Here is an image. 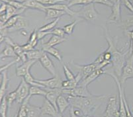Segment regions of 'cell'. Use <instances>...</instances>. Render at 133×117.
<instances>
[{
  "label": "cell",
  "instance_id": "obj_1",
  "mask_svg": "<svg viewBox=\"0 0 133 117\" xmlns=\"http://www.w3.org/2000/svg\"><path fill=\"white\" fill-rule=\"evenodd\" d=\"M108 96L107 95H92L89 97H72L66 95L71 106L80 110L86 116H91L99 108L104 101L108 99Z\"/></svg>",
  "mask_w": 133,
  "mask_h": 117
},
{
  "label": "cell",
  "instance_id": "obj_2",
  "mask_svg": "<svg viewBox=\"0 0 133 117\" xmlns=\"http://www.w3.org/2000/svg\"><path fill=\"white\" fill-rule=\"evenodd\" d=\"M105 37L108 44L107 50L111 54V64L113 66L114 73L120 79L123 72V69L127 61L126 56L128 51L123 52L117 47V40L109 35L107 28H105Z\"/></svg>",
  "mask_w": 133,
  "mask_h": 117
},
{
  "label": "cell",
  "instance_id": "obj_3",
  "mask_svg": "<svg viewBox=\"0 0 133 117\" xmlns=\"http://www.w3.org/2000/svg\"><path fill=\"white\" fill-rule=\"evenodd\" d=\"M99 13L95 9L94 3L84 5L82 9L76 12V16H78L88 21H92L97 18Z\"/></svg>",
  "mask_w": 133,
  "mask_h": 117
},
{
  "label": "cell",
  "instance_id": "obj_4",
  "mask_svg": "<svg viewBox=\"0 0 133 117\" xmlns=\"http://www.w3.org/2000/svg\"><path fill=\"white\" fill-rule=\"evenodd\" d=\"M118 105L117 97L115 95L109 97L103 117H120Z\"/></svg>",
  "mask_w": 133,
  "mask_h": 117
},
{
  "label": "cell",
  "instance_id": "obj_5",
  "mask_svg": "<svg viewBox=\"0 0 133 117\" xmlns=\"http://www.w3.org/2000/svg\"><path fill=\"white\" fill-rule=\"evenodd\" d=\"M30 87H31V85L26 83L24 78L21 81L19 86L15 89L17 93L16 102L17 103L21 104L27 98L29 95Z\"/></svg>",
  "mask_w": 133,
  "mask_h": 117
},
{
  "label": "cell",
  "instance_id": "obj_6",
  "mask_svg": "<svg viewBox=\"0 0 133 117\" xmlns=\"http://www.w3.org/2000/svg\"><path fill=\"white\" fill-rule=\"evenodd\" d=\"M130 78H133V54H130L129 58L127 59V61L123 69V72L121 76L120 80L121 84H124L126 81Z\"/></svg>",
  "mask_w": 133,
  "mask_h": 117
},
{
  "label": "cell",
  "instance_id": "obj_7",
  "mask_svg": "<svg viewBox=\"0 0 133 117\" xmlns=\"http://www.w3.org/2000/svg\"><path fill=\"white\" fill-rule=\"evenodd\" d=\"M121 0H118L113 7L111 8V14L107 19V23L118 24L121 23Z\"/></svg>",
  "mask_w": 133,
  "mask_h": 117
},
{
  "label": "cell",
  "instance_id": "obj_8",
  "mask_svg": "<svg viewBox=\"0 0 133 117\" xmlns=\"http://www.w3.org/2000/svg\"><path fill=\"white\" fill-rule=\"evenodd\" d=\"M62 91L64 95H70L72 97H89L92 95V94L88 91V87L80 85L72 89H62Z\"/></svg>",
  "mask_w": 133,
  "mask_h": 117
},
{
  "label": "cell",
  "instance_id": "obj_9",
  "mask_svg": "<svg viewBox=\"0 0 133 117\" xmlns=\"http://www.w3.org/2000/svg\"><path fill=\"white\" fill-rule=\"evenodd\" d=\"M37 82L43 85L44 87L48 89H58L62 88V81L61 78L56 75V76H53L52 78L44 80H38L37 79Z\"/></svg>",
  "mask_w": 133,
  "mask_h": 117
},
{
  "label": "cell",
  "instance_id": "obj_10",
  "mask_svg": "<svg viewBox=\"0 0 133 117\" xmlns=\"http://www.w3.org/2000/svg\"><path fill=\"white\" fill-rule=\"evenodd\" d=\"M46 95H45L44 98L48 100L51 104H52L58 111L56 101H57L59 96L63 94L62 88H58V89H48V88H46Z\"/></svg>",
  "mask_w": 133,
  "mask_h": 117
},
{
  "label": "cell",
  "instance_id": "obj_11",
  "mask_svg": "<svg viewBox=\"0 0 133 117\" xmlns=\"http://www.w3.org/2000/svg\"><path fill=\"white\" fill-rule=\"evenodd\" d=\"M39 61L41 65H42V66L45 70H46L52 75L56 76V75H58L57 73H56V67L54 66V64H53L52 61L50 58L48 57L46 53H44L43 56L39 60Z\"/></svg>",
  "mask_w": 133,
  "mask_h": 117
},
{
  "label": "cell",
  "instance_id": "obj_12",
  "mask_svg": "<svg viewBox=\"0 0 133 117\" xmlns=\"http://www.w3.org/2000/svg\"><path fill=\"white\" fill-rule=\"evenodd\" d=\"M41 108V114L42 115H48L51 117H57L59 113L56 108L54 107L47 99H44Z\"/></svg>",
  "mask_w": 133,
  "mask_h": 117
},
{
  "label": "cell",
  "instance_id": "obj_13",
  "mask_svg": "<svg viewBox=\"0 0 133 117\" xmlns=\"http://www.w3.org/2000/svg\"><path fill=\"white\" fill-rule=\"evenodd\" d=\"M5 41L7 44H9V45H11L13 47L14 50H15V53H16V54L17 55L18 57L20 58L21 61H23V63L27 61L28 59L26 56V52H25L23 50V49L22 46L19 45V44H17V43L13 42L12 40L10 39V38L8 37H6L5 38Z\"/></svg>",
  "mask_w": 133,
  "mask_h": 117
},
{
  "label": "cell",
  "instance_id": "obj_14",
  "mask_svg": "<svg viewBox=\"0 0 133 117\" xmlns=\"http://www.w3.org/2000/svg\"><path fill=\"white\" fill-rule=\"evenodd\" d=\"M74 66L79 70V73L82 75V80L87 78L91 73H93L97 69V65L94 62L86 65H78L74 64Z\"/></svg>",
  "mask_w": 133,
  "mask_h": 117
},
{
  "label": "cell",
  "instance_id": "obj_15",
  "mask_svg": "<svg viewBox=\"0 0 133 117\" xmlns=\"http://www.w3.org/2000/svg\"><path fill=\"white\" fill-rule=\"evenodd\" d=\"M38 60H28L23 62L22 65L16 67V75L17 77H24L28 72H30V69Z\"/></svg>",
  "mask_w": 133,
  "mask_h": 117
},
{
  "label": "cell",
  "instance_id": "obj_16",
  "mask_svg": "<svg viewBox=\"0 0 133 117\" xmlns=\"http://www.w3.org/2000/svg\"><path fill=\"white\" fill-rule=\"evenodd\" d=\"M104 73H105V70H104L103 69H96L93 73H91L90 75H88L87 78H85V79H83V80L79 83V84L78 85L88 87V85H89L91 83H92V82L94 81L95 79H97L100 75L104 74Z\"/></svg>",
  "mask_w": 133,
  "mask_h": 117
},
{
  "label": "cell",
  "instance_id": "obj_17",
  "mask_svg": "<svg viewBox=\"0 0 133 117\" xmlns=\"http://www.w3.org/2000/svg\"><path fill=\"white\" fill-rule=\"evenodd\" d=\"M2 74V81H1V87H0V101L5 96L6 91L8 89V85L10 79L8 78V70H5L1 72Z\"/></svg>",
  "mask_w": 133,
  "mask_h": 117
},
{
  "label": "cell",
  "instance_id": "obj_18",
  "mask_svg": "<svg viewBox=\"0 0 133 117\" xmlns=\"http://www.w3.org/2000/svg\"><path fill=\"white\" fill-rule=\"evenodd\" d=\"M65 41H66V38L64 37H61L56 35H52L50 37L49 40L47 41L46 43H44L42 44V50L44 51L46 49H48V48L54 47L56 45L62 44V43H63Z\"/></svg>",
  "mask_w": 133,
  "mask_h": 117
},
{
  "label": "cell",
  "instance_id": "obj_19",
  "mask_svg": "<svg viewBox=\"0 0 133 117\" xmlns=\"http://www.w3.org/2000/svg\"><path fill=\"white\" fill-rule=\"evenodd\" d=\"M82 80V78L79 72L77 73L76 78L73 80H64L62 82V88L64 89H72L78 87L81 81Z\"/></svg>",
  "mask_w": 133,
  "mask_h": 117
},
{
  "label": "cell",
  "instance_id": "obj_20",
  "mask_svg": "<svg viewBox=\"0 0 133 117\" xmlns=\"http://www.w3.org/2000/svg\"><path fill=\"white\" fill-rule=\"evenodd\" d=\"M56 104L58 113L60 114H62L68 107H70V106H71L70 102L68 99L67 97L64 96V94L59 96L56 101Z\"/></svg>",
  "mask_w": 133,
  "mask_h": 117
},
{
  "label": "cell",
  "instance_id": "obj_21",
  "mask_svg": "<svg viewBox=\"0 0 133 117\" xmlns=\"http://www.w3.org/2000/svg\"><path fill=\"white\" fill-rule=\"evenodd\" d=\"M29 26V21L25 18L21 16L16 23L13 25L12 27L8 29V32H13L17 31H21V30L25 29Z\"/></svg>",
  "mask_w": 133,
  "mask_h": 117
},
{
  "label": "cell",
  "instance_id": "obj_22",
  "mask_svg": "<svg viewBox=\"0 0 133 117\" xmlns=\"http://www.w3.org/2000/svg\"><path fill=\"white\" fill-rule=\"evenodd\" d=\"M23 4L26 8L37 9L43 12H46L47 9L45 5L38 2L37 0H26L24 2Z\"/></svg>",
  "mask_w": 133,
  "mask_h": 117
},
{
  "label": "cell",
  "instance_id": "obj_23",
  "mask_svg": "<svg viewBox=\"0 0 133 117\" xmlns=\"http://www.w3.org/2000/svg\"><path fill=\"white\" fill-rule=\"evenodd\" d=\"M46 8H50V9H54L59 11H64L67 15H69L70 16L72 17L76 15V12H74L72 10H71L68 7V5L66 4H62V3H56V4L52 5L47 6Z\"/></svg>",
  "mask_w": 133,
  "mask_h": 117
},
{
  "label": "cell",
  "instance_id": "obj_24",
  "mask_svg": "<svg viewBox=\"0 0 133 117\" xmlns=\"http://www.w3.org/2000/svg\"><path fill=\"white\" fill-rule=\"evenodd\" d=\"M8 57L14 58H19L16 54V53H15L13 47L11 45H9V44H7L5 46L4 49L3 50V51L1 52L0 58H1V60H3L5 58Z\"/></svg>",
  "mask_w": 133,
  "mask_h": 117
},
{
  "label": "cell",
  "instance_id": "obj_25",
  "mask_svg": "<svg viewBox=\"0 0 133 117\" xmlns=\"http://www.w3.org/2000/svg\"><path fill=\"white\" fill-rule=\"evenodd\" d=\"M45 13L46 20H48V19H58V18H60V17H62V15L66 14L64 11H59L57 10V9H50V8H47Z\"/></svg>",
  "mask_w": 133,
  "mask_h": 117
},
{
  "label": "cell",
  "instance_id": "obj_26",
  "mask_svg": "<svg viewBox=\"0 0 133 117\" xmlns=\"http://www.w3.org/2000/svg\"><path fill=\"white\" fill-rule=\"evenodd\" d=\"M41 115H42L41 107L32 105L30 103L28 104L26 117H40Z\"/></svg>",
  "mask_w": 133,
  "mask_h": 117
},
{
  "label": "cell",
  "instance_id": "obj_27",
  "mask_svg": "<svg viewBox=\"0 0 133 117\" xmlns=\"http://www.w3.org/2000/svg\"><path fill=\"white\" fill-rule=\"evenodd\" d=\"M46 95V88H42L40 87L37 86L30 87L29 97H32V96H36V95H40V96L45 97Z\"/></svg>",
  "mask_w": 133,
  "mask_h": 117
},
{
  "label": "cell",
  "instance_id": "obj_28",
  "mask_svg": "<svg viewBox=\"0 0 133 117\" xmlns=\"http://www.w3.org/2000/svg\"><path fill=\"white\" fill-rule=\"evenodd\" d=\"M44 52L43 50H32L26 52V56L28 60H39L43 56Z\"/></svg>",
  "mask_w": 133,
  "mask_h": 117
},
{
  "label": "cell",
  "instance_id": "obj_29",
  "mask_svg": "<svg viewBox=\"0 0 133 117\" xmlns=\"http://www.w3.org/2000/svg\"><path fill=\"white\" fill-rule=\"evenodd\" d=\"M25 9H17L16 8H13V6L8 4V8H7V10H6L5 14L7 15L8 19H9L12 17L15 16V15H20L21 13H23Z\"/></svg>",
  "mask_w": 133,
  "mask_h": 117
},
{
  "label": "cell",
  "instance_id": "obj_30",
  "mask_svg": "<svg viewBox=\"0 0 133 117\" xmlns=\"http://www.w3.org/2000/svg\"><path fill=\"white\" fill-rule=\"evenodd\" d=\"M30 99H31V97L28 96L27 98L21 103L19 111L17 113V117H26V116H27V106L28 104L29 103Z\"/></svg>",
  "mask_w": 133,
  "mask_h": 117
},
{
  "label": "cell",
  "instance_id": "obj_31",
  "mask_svg": "<svg viewBox=\"0 0 133 117\" xmlns=\"http://www.w3.org/2000/svg\"><path fill=\"white\" fill-rule=\"evenodd\" d=\"M1 101V104H0V116H1V117H8V109L9 105H8L5 96L2 99V101Z\"/></svg>",
  "mask_w": 133,
  "mask_h": 117
},
{
  "label": "cell",
  "instance_id": "obj_32",
  "mask_svg": "<svg viewBox=\"0 0 133 117\" xmlns=\"http://www.w3.org/2000/svg\"><path fill=\"white\" fill-rule=\"evenodd\" d=\"M44 52L50 54V55H52V56H54V57L56 58V59H57L60 62H62V56L61 55V53H60V52L58 50L55 49L54 47L48 48V49H46Z\"/></svg>",
  "mask_w": 133,
  "mask_h": 117
},
{
  "label": "cell",
  "instance_id": "obj_33",
  "mask_svg": "<svg viewBox=\"0 0 133 117\" xmlns=\"http://www.w3.org/2000/svg\"><path fill=\"white\" fill-rule=\"evenodd\" d=\"M59 19L60 18H58V19H55L54 20H52V22H50V23L46 24L44 26H41V28L38 29V31H41V32H48V31H52V29H54L56 27V26L57 25L59 21Z\"/></svg>",
  "mask_w": 133,
  "mask_h": 117
},
{
  "label": "cell",
  "instance_id": "obj_34",
  "mask_svg": "<svg viewBox=\"0 0 133 117\" xmlns=\"http://www.w3.org/2000/svg\"><path fill=\"white\" fill-rule=\"evenodd\" d=\"M79 20H80L79 19H76V20H74V21L73 23H72L68 24V25H65V26L62 28L64 31L65 32V33H66V35H72L74 32V29L75 26H76V25H77V24L79 23Z\"/></svg>",
  "mask_w": 133,
  "mask_h": 117
},
{
  "label": "cell",
  "instance_id": "obj_35",
  "mask_svg": "<svg viewBox=\"0 0 133 117\" xmlns=\"http://www.w3.org/2000/svg\"><path fill=\"white\" fill-rule=\"evenodd\" d=\"M21 17V15H15V16H13L12 17H11L10 19H9L8 20V21L3 25V26H1V29H9L11 27L13 26L17 23V21L18 20V19H19V17Z\"/></svg>",
  "mask_w": 133,
  "mask_h": 117
},
{
  "label": "cell",
  "instance_id": "obj_36",
  "mask_svg": "<svg viewBox=\"0 0 133 117\" xmlns=\"http://www.w3.org/2000/svg\"><path fill=\"white\" fill-rule=\"evenodd\" d=\"M38 31H37V29H35L31 34L28 43H29L35 48L38 44Z\"/></svg>",
  "mask_w": 133,
  "mask_h": 117
},
{
  "label": "cell",
  "instance_id": "obj_37",
  "mask_svg": "<svg viewBox=\"0 0 133 117\" xmlns=\"http://www.w3.org/2000/svg\"><path fill=\"white\" fill-rule=\"evenodd\" d=\"M91 3H94V0H70V1H69L68 5L69 8H70V7L77 5H86Z\"/></svg>",
  "mask_w": 133,
  "mask_h": 117
},
{
  "label": "cell",
  "instance_id": "obj_38",
  "mask_svg": "<svg viewBox=\"0 0 133 117\" xmlns=\"http://www.w3.org/2000/svg\"><path fill=\"white\" fill-rule=\"evenodd\" d=\"M63 70H64V72L66 79H68V80H73V79H75L76 76L74 75L72 71L70 70V68L66 65H65L64 64H63Z\"/></svg>",
  "mask_w": 133,
  "mask_h": 117
},
{
  "label": "cell",
  "instance_id": "obj_39",
  "mask_svg": "<svg viewBox=\"0 0 133 117\" xmlns=\"http://www.w3.org/2000/svg\"><path fill=\"white\" fill-rule=\"evenodd\" d=\"M46 32V35H56L59 36V37H64L65 36V32L64 31L63 29H60V28H54V29H52V31H48Z\"/></svg>",
  "mask_w": 133,
  "mask_h": 117
},
{
  "label": "cell",
  "instance_id": "obj_40",
  "mask_svg": "<svg viewBox=\"0 0 133 117\" xmlns=\"http://www.w3.org/2000/svg\"><path fill=\"white\" fill-rule=\"evenodd\" d=\"M6 99H7V101H8V105H9V107H10L11 106V105L13 104L14 101H16L17 99V93L16 91H14L13 92L9 93V94H8L7 95H5Z\"/></svg>",
  "mask_w": 133,
  "mask_h": 117
},
{
  "label": "cell",
  "instance_id": "obj_41",
  "mask_svg": "<svg viewBox=\"0 0 133 117\" xmlns=\"http://www.w3.org/2000/svg\"><path fill=\"white\" fill-rule=\"evenodd\" d=\"M37 1L43 5H45L46 7L64 2V1H62V0H37Z\"/></svg>",
  "mask_w": 133,
  "mask_h": 117
},
{
  "label": "cell",
  "instance_id": "obj_42",
  "mask_svg": "<svg viewBox=\"0 0 133 117\" xmlns=\"http://www.w3.org/2000/svg\"><path fill=\"white\" fill-rule=\"evenodd\" d=\"M8 4L10 5L13 6V8H16L17 9H26V8L23 4L22 2H17V1H11L8 3Z\"/></svg>",
  "mask_w": 133,
  "mask_h": 117
},
{
  "label": "cell",
  "instance_id": "obj_43",
  "mask_svg": "<svg viewBox=\"0 0 133 117\" xmlns=\"http://www.w3.org/2000/svg\"><path fill=\"white\" fill-rule=\"evenodd\" d=\"M123 100H124V106H125L126 113H127V116L133 117L132 114L131 112H130V108H129V105H128L127 101V99H126V97H125V93H124V91H123Z\"/></svg>",
  "mask_w": 133,
  "mask_h": 117
},
{
  "label": "cell",
  "instance_id": "obj_44",
  "mask_svg": "<svg viewBox=\"0 0 133 117\" xmlns=\"http://www.w3.org/2000/svg\"><path fill=\"white\" fill-rule=\"evenodd\" d=\"M19 61H21L19 58H15V60H13V61H11V62H9V63L7 65H5V66L1 67V72H3V71L5 70H8V69H9L11 66H13V65L17 63V62H19Z\"/></svg>",
  "mask_w": 133,
  "mask_h": 117
},
{
  "label": "cell",
  "instance_id": "obj_45",
  "mask_svg": "<svg viewBox=\"0 0 133 117\" xmlns=\"http://www.w3.org/2000/svg\"><path fill=\"white\" fill-rule=\"evenodd\" d=\"M94 3H100V4L104 5L109 7V8H112L113 4L109 2V0H94Z\"/></svg>",
  "mask_w": 133,
  "mask_h": 117
},
{
  "label": "cell",
  "instance_id": "obj_46",
  "mask_svg": "<svg viewBox=\"0 0 133 117\" xmlns=\"http://www.w3.org/2000/svg\"><path fill=\"white\" fill-rule=\"evenodd\" d=\"M123 4L127 8L131 13H133V4L130 2V0H121Z\"/></svg>",
  "mask_w": 133,
  "mask_h": 117
},
{
  "label": "cell",
  "instance_id": "obj_47",
  "mask_svg": "<svg viewBox=\"0 0 133 117\" xmlns=\"http://www.w3.org/2000/svg\"><path fill=\"white\" fill-rule=\"evenodd\" d=\"M22 48L25 52L31 51V50H35V48H34V47L32 46L29 43H26L25 44H24V45H23Z\"/></svg>",
  "mask_w": 133,
  "mask_h": 117
},
{
  "label": "cell",
  "instance_id": "obj_48",
  "mask_svg": "<svg viewBox=\"0 0 133 117\" xmlns=\"http://www.w3.org/2000/svg\"><path fill=\"white\" fill-rule=\"evenodd\" d=\"M7 8H8V3L2 2L1 3V8H0V13H1V14L5 13Z\"/></svg>",
  "mask_w": 133,
  "mask_h": 117
},
{
  "label": "cell",
  "instance_id": "obj_49",
  "mask_svg": "<svg viewBox=\"0 0 133 117\" xmlns=\"http://www.w3.org/2000/svg\"><path fill=\"white\" fill-rule=\"evenodd\" d=\"M70 117H87V116H78L76 115V114H74V113L72 107H70Z\"/></svg>",
  "mask_w": 133,
  "mask_h": 117
},
{
  "label": "cell",
  "instance_id": "obj_50",
  "mask_svg": "<svg viewBox=\"0 0 133 117\" xmlns=\"http://www.w3.org/2000/svg\"><path fill=\"white\" fill-rule=\"evenodd\" d=\"M125 33L126 35L128 36V37L130 38H133V30L131 31H125Z\"/></svg>",
  "mask_w": 133,
  "mask_h": 117
},
{
  "label": "cell",
  "instance_id": "obj_51",
  "mask_svg": "<svg viewBox=\"0 0 133 117\" xmlns=\"http://www.w3.org/2000/svg\"><path fill=\"white\" fill-rule=\"evenodd\" d=\"M11 1H17V2L24 3V2H25V1H26V0H1V2H4V3H8L9 2H11Z\"/></svg>",
  "mask_w": 133,
  "mask_h": 117
},
{
  "label": "cell",
  "instance_id": "obj_52",
  "mask_svg": "<svg viewBox=\"0 0 133 117\" xmlns=\"http://www.w3.org/2000/svg\"><path fill=\"white\" fill-rule=\"evenodd\" d=\"M21 35H24V36H26V35H27V33H26V31H25V29L21 30Z\"/></svg>",
  "mask_w": 133,
  "mask_h": 117
},
{
  "label": "cell",
  "instance_id": "obj_53",
  "mask_svg": "<svg viewBox=\"0 0 133 117\" xmlns=\"http://www.w3.org/2000/svg\"><path fill=\"white\" fill-rule=\"evenodd\" d=\"M109 2H111V3H113V4H115V3L116 2L118 1V0H109Z\"/></svg>",
  "mask_w": 133,
  "mask_h": 117
},
{
  "label": "cell",
  "instance_id": "obj_54",
  "mask_svg": "<svg viewBox=\"0 0 133 117\" xmlns=\"http://www.w3.org/2000/svg\"><path fill=\"white\" fill-rule=\"evenodd\" d=\"M57 117H63L62 115V114H60V113H59Z\"/></svg>",
  "mask_w": 133,
  "mask_h": 117
},
{
  "label": "cell",
  "instance_id": "obj_55",
  "mask_svg": "<svg viewBox=\"0 0 133 117\" xmlns=\"http://www.w3.org/2000/svg\"><path fill=\"white\" fill-rule=\"evenodd\" d=\"M13 117H17V114H15V115L14 116H13Z\"/></svg>",
  "mask_w": 133,
  "mask_h": 117
},
{
  "label": "cell",
  "instance_id": "obj_56",
  "mask_svg": "<svg viewBox=\"0 0 133 117\" xmlns=\"http://www.w3.org/2000/svg\"><path fill=\"white\" fill-rule=\"evenodd\" d=\"M87 117H94V116H87Z\"/></svg>",
  "mask_w": 133,
  "mask_h": 117
},
{
  "label": "cell",
  "instance_id": "obj_57",
  "mask_svg": "<svg viewBox=\"0 0 133 117\" xmlns=\"http://www.w3.org/2000/svg\"><path fill=\"white\" fill-rule=\"evenodd\" d=\"M62 1H64L65 2V1H68V0H62Z\"/></svg>",
  "mask_w": 133,
  "mask_h": 117
},
{
  "label": "cell",
  "instance_id": "obj_58",
  "mask_svg": "<svg viewBox=\"0 0 133 117\" xmlns=\"http://www.w3.org/2000/svg\"><path fill=\"white\" fill-rule=\"evenodd\" d=\"M69 1H70V0H68V2H69Z\"/></svg>",
  "mask_w": 133,
  "mask_h": 117
}]
</instances>
